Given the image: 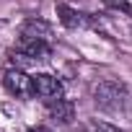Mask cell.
Here are the masks:
<instances>
[{"mask_svg": "<svg viewBox=\"0 0 132 132\" xmlns=\"http://www.w3.org/2000/svg\"><path fill=\"white\" fill-rule=\"evenodd\" d=\"M104 5L111 8V11H119V13L132 16V0H104Z\"/></svg>", "mask_w": 132, "mask_h": 132, "instance_id": "ba28073f", "label": "cell"}, {"mask_svg": "<svg viewBox=\"0 0 132 132\" xmlns=\"http://www.w3.org/2000/svg\"><path fill=\"white\" fill-rule=\"evenodd\" d=\"M80 129L83 132H124V129H119V127H114V124H109L104 119H88V122H83Z\"/></svg>", "mask_w": 132, "mask_h": 132, "instance_id": "52a82bcc", "label": "cell"}, {"mask_svg": "<svg viewBox=\"0 0 132 132\" xmlns=\"http://www.w3.org/2000/svg\"><path fill=\"white\" fill-rule=\"evenodd\" d=\"M57 18H60V23L65 26V29H93L96 26V18L93 16H88V13H83V11H75V8H70V5H65V3H60L57 5Z\"/></svg>", "mask_w": 132, "mask_h": 132, "instance_id": "277c9868", "label": "cell"}, {"mask_svg": "<svg viewBox=\"0 0 132 132\" xmlns=\"http://www.w3.org/2000/svg\"><path fill=\"white\" fill-rule=\"evenodd\" d=\"M3 88L16 98H31L34 96V80L21 68H8L3 73Z\"/></svg>", "mask_w": 132, "mask_h": 132, "instance_id": "7a4b0ae2", "label": "cell"}, {"mask_svg": "<svg viewBox=\"0 0 132 132\" xmlns=\"http://www.w3.org/2000/svg\"><path fill=\"white\" fill-rule=\"evenodd\" d=\"M124 98H127V88L119 83V80H101V83H96L93 86V101L101 106V109H106V111H114V109H119L122 104H124Z\"/></svg>", "mask_w": 132, "mask_h": 132, "instance_id": "6da1fadb", "label": "cell"}, {"mask_svg": "<svg viewBox=\"0 0 132 132\" xmlns=\"http://www.w3.org/2000/svg\"><path fill=\"white\" fill-rule=\"evenodd\" d=\"M29 132H52V129H49V127H31Z\"/></svg>", "mask_w": 132, "mask_h": 132, "instance_id": "9c48e42d", "label": "cell"}, {"mask_svg": "<svg viewBox=\"0 0 132 132\" xmlns=\"http://www.w3.org/2000/svg\"><path fill=\"white\" fill-rule=\"evenodd\" d=\"M31 80H34V96H39L44 104H52V101L65 96L62 80L49 75V73H36V75H31Z\"/></svg>", "mask_w": 132, "mask_h": 132, "instance_id": "3957f363", "label": "cell"}, {"mask_svg": "<svg viewBox=\"0 0 132 132\" xmlns=\"http://www.w3.org/2000/svg\"><path fill=\"white\" fill-rule=\"evenodd\" d=\"M18 36H34V39H52V26L42 18H29L23 26H21V34Z\"/></svg>", "mask_w": 132, "mask_h": 132, "instance_id": "8992f818", "label": "cell"}, {"mask_svg": "<svg viewBox=\"0 0 132 132\" xmlns=\"http://www.w3.org/2000/svg\"><path fill=\"white\" fill-rule=\"evenodd\" d=\"M44 106H47L49 117L54 122H60V124H70L75 119V106H73V101H68L65 96L57 98V101H52V104H44Z\"/></svg>", "mask_w": 132, "mask_h": 132, "instance_id": "5b68a950", "label": "cell"}]
</instances>
